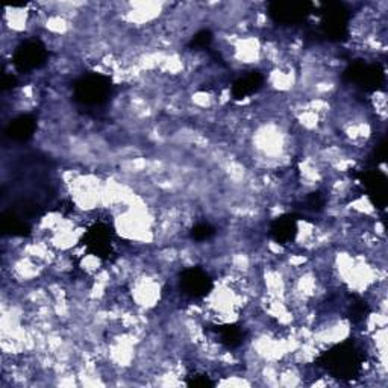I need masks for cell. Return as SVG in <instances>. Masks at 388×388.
Wrapping results in <instances>:
<instances>
[{
  "instance_id": "cell-1",
  "label": "cell",
  "mask_w": 388,
  "mask_h": 388,
  "mask_svg": "<svg viewBox=\"0 0 388 388\" xmlns=\"http://www.w3.org/2000/svg\"><path fill=\"white\" fill-rule=\"evenodd\" d=\"M111 84L105 76L95 75L84 77V79L77 84L76 95L77 99L84 104H100L110 95Z\"/></svg>"
},
{
  "instance_id": "cell-2",
  "label": "cell",
  "mask_w": 388,
  "mask_h": 388,
  "mask_svg": "<svg viewBox=\"0 0 388 388\" xmlns=\"http://www.w3.org/2000/svg\"><path fill=\"white\" fill-rule=\"evenodd\" d=\"M331 367L333 369L337 375L349 378L355 375V371L360 369V361H358V352L353 347H338V351L331 353Z\"/></svg>"
},
{
  "instance_id": "cell-3",
  "label": "cell",
  "mask_w": 388,
  "mask_h": 388,
  "mask_svg": "<svg viewBox=\"0 0 388 388\" xmlns=\"http://www.w3.org/2000/svg\"><path fill=\"white\" fill-rule=\"evenodd\" d=\"M181 285L184 289V293L190 294L193 298H202L211 290V279L208 278L206 273L200 270H188L185 271L182 279H181Z\"/></svg>"
},
{
  "instance_id": "cell-4",
  "label": "cell",
  "mask_w": 388,
  "mask_h": 388,
  "mask_svg": "<svg viewBox=\"0 0 388 388\" xmlns=\"http://www.w3.org/2000/svg\"><path fill=\"white\" fill-rule=\"evenodd\" d=\"M307 12V5L305 3H275L271 8V14L278 17L281 21H296L298 19H302Z\"/></svg>"
},
{
  "instance_id": "cell-5",
  "label": "cell",
  "mask_w": 388,
  "mask_h": 388,
  "mask_svg": "<svg viewBox=\"0 0 388 388\" xmlns=\"http://www.w3.org/2000/svg\"><path fill=\"white\" fill-rule=\"evenodd\" d=\"M261 76L257 73H252L237 81L234 84V88H232V93H234L235 99H244L246 96L253 95V93L261 87Z\"/></svg>"
},
{
  "instance_id": "cell-6",
  "label": "cell",
  "mask_w": 388,
  "mask_h": 388,
  "mask_svg": "<svg viewBox=\"0 0 388 388\" xmlns=\"http://www.w3.org/2000/svg\"><path fill=\"white\" fill-rule=\"evenodd\" d=\"M271 234H273L278 243L285 244L293 240L294 234H296V224L290 219H279L271 228Z\"/></svg>"
}]
</instances>
